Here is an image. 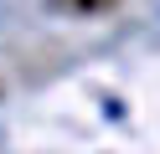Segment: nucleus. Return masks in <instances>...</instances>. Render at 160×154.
Masks as SVG:
<instances>
[{
    "label": "nucleus",
    "mask_w": 160,
    "mask_h": 154,
    "mask_svg": "<svg viewBox=\"0 0 160 154\" xmlns=\"http://www.w3.org/2000/svg\"><path fill=\"white\" fill-rule=\"evenodd\" d=\"M47 5L62 16H98V10H114L119 0H47Z\"/></svg>",
    "instance_id": "1"
},
{
    "label": "nucleus",
    "mask_w": 160,
    "mask_h": 154,
    "mask_svg": "<svg viewBox=\"0 0 160 154\" xmlns=\"http://www.w3.org/2000/svg\"><path fill=\"white\" fill-rule=\"evenodd\" d=\"M0 98H5V82H0Z\"/></svg>",
    "instance_id": "2"
}]
</instances>
